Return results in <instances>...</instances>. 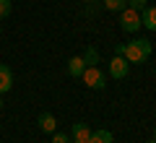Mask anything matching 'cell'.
Listing matches in <instances>:
<instances>
[{"mask_svg": "<svg viewBox=\"0 0 156 143\" xmlns=\"http://www.w3.org/2000/svg\"><path fill=\"white\" fill-rule=\"evenodd\" d=\"M122 57L128 63H146L151 57V42H148V39H135V42L125 44Z\"/></svg>", "mask_w": 156, "mask_h": 143, "instance_id": "6da1fadb", "label": "cell"}, {"mask_svg": "<svg viewBox=\"0 0 156 143\" xmlns=\"http://www.w3.org/2000/svg\"><path fill=\"white\" fill-rule=\"evenodd\" d=\"M81 78H83V83L89 88H104L107 86V73H101L96 65H86V70L81 73Z\"/></svg>", "mask_w": 156, "mask_h": 143, "instance_id": "7a4b0ae2", "label": "cell"}, {"mask_svg": "<svg viewBox=\"0 0 156 143\" xmlns=\"http://www.w3.org/2000/svg\"><path fill=\"white\" fill-rule=\"evenodd\" d=\"M120 26H122V31H128V34L138 31V29L143 26V23H140V11H133V8H122Z\"/></svg>", "mask_w": 156, "mask_h": 143, "instance_id": "3957f363", "label": "cell"}, {"mask_svg": "<svg viewBox=\"0 0 156 143\" xmlns=\"http://www.w3.org/2000/svg\"><path fill=\"white\" fill-rule=\"evenodd\" d=\"M128 70H130V63L125 60L122 55H115V57L109 60V76H112V78L122 81V78L128 76Z\"/></svg>", "mask_w": 156, "mask_h": 143, "instance_id": "277c9868", "label": "cell"}, {"mask_svg": "<svg viewBox=\"0 0 156 143\" xmlns=\"http://www.w3.org/2000/svg\"><path fill=\"white\" fill-rule=\"evenodd\" d=\"M70 135H73V143H89L91 130H89V125H83V122H76L73 130H70Z\"/></svg>", "mask_w": 156, "mask_h": 143, "instance_id": "5b68a950", "label": "cell"}, {"mask_svg": "<svg viewBox=\"0 0 156 143\" xmlns=\"http://www.w3.org/2000/svg\"><path fill=\"white\" fill-rule=\"evenodd\" d=\"M140 23H143L148 31H156V8H148V5H146L143 11H140Z\"/></svg>", "mask_w": 156, "mask_h": 143, "instance_id": "8992f818", "label": "cell"}, {"mask_svg": "<svg viewBox=\"0 0 156 143\" xmlns=\"http://www.w3.org/2000/svg\"><path fill=\"white\" fill-rule=\"evenodd\" d=\"M39 130L55 133V130H57V120H55V115H50V112H42V115H39Z\"/></svg>", "mask_w": 156, "mask_h": 143, "instance_id": "52a82bcc", "label": "cell"}, {"mask_svg": "<svg viewBox=\"0 0 156 143\" xmlns=\"http://www.w3.org/2000/svg\"><path fill=\"white\" fill-rule=\"evenodd\" d=\"M11 86H13V73H11V68H8V65H0V94L11 91Z\"/></svg>", "mask_w": 156, "mask_h": 143, "instance_id": "ba28073f", "label": "cell"}, {"mask_svg": "<svg viewBox=\"0 0 156 143\" xmlns=\"http://www.w3.org/2000/svg\"><path fill=\"white\" fill-rule=\"evenodd\" d=\"M86 70V63H83V57H70L68 60V73H70L73 78H81V73Z\"/></svg>", "mask_w": 156, "mask_h": 143, "instance_id": "9c48e42d", "label": "cell"}, {"mask_svg": "<svg viewBox=\"0 0 156 143\" xmlns=\"http://www.w3.org/2000/svg\"><path fill=\"white\" fill-rule=\"evenodd\" d=\"M112 141H115V138H112L109 130H94L91 138H89V143H112Z\"/></svg>", "mask_w": 156, "mask_h": 143, "instance_id": "30bf717a", "label": "cell"}, {"mask_svg": "<svg viewBox=\"0 0 156 143\" xmlns=\"http://www.w3.org/2000/svg\"><path fill=\"white\" fill-rule=\"evenodd\" d=\"M107 11H122V8H128V0H104Z\"/></svg>", "mask_w": 156, "mask_h": 143, "instance_id": "8fae6325", "label": "cell"}, {"mask_svg": "<svg viewBox=\"0 0 156 143\" xmlns=\"http://www.w3.org/2000/svg\"><path fill=\"white\" fill-rule=\"evenodd\" d=\"M96 60H99V52H96L94 47H89V50L83 52V63H86V65H94Z\"/></svg>", "mask_w": 156, "mask_h": 143, "instance_id": "7c38bea8", "label": "cell"}, {"mask_svg": "<svg viewBox=\"0 0 156 143\" xmlns=\"http://www.w3.org/2000/svg\"><path fill=\"white\" fill-rule=\"evenodd\" d=\"M11 16V0H0V21Z\"/></svg>", "mask_w": 156, "mask_h": 143, "instance_id": "4fadbf2b", "label": "cell"}, {"mask_svg": "<svg viewBox=\"0 0 156 143\" xmlns=\"http://www.w3.org/2000/svg\"><path fill=\"white\" fill-rule=\"evenodd\" d=\"M146 5H148V0H128V8H133V11H143Z\"/></svg>", "mask_w": 156, "mask_h": 143, "instance_id": "5bb4252c", "label": "cell"}, {"mask_svg": "<svg viewBox=\"0 0 156 143\" xmlns=\"http://www.w3.org/2000/svg\"><path fill=\"white\" fill-rule=\"evenodd\" d=\"M52 143H68V135L65 133H52Z\"/></svg>", "mask_w": 156, "mask_h": 143, "instance_id": "9a60e30c", "label": "cell"}, {"mask_svg": "<svg viewBox=\"0 0 156 143\" xmlns=\"http://www.w3.org/2000/svg\"><path fill=\"white\" fill-rule=\"evenodd\" d=\"M0 109H3V99H0Z\"/></svg>", "mask_w": 156, "mask_h": 143, "instance_id": "2e32d148", "label": "cell"}, {"mask_svg": "<svg viewBox=\"0 0 156 143\" xmlns=\"http://www.w3.org/2000/svg\"><path fill=\"white\" fill-rule=\"evenodd\" d=\"M154 138H156V127H154Z\"/></svg>", "mask_w": 156, "mask_h": 143, "instance_id": "e0dca14e", "label": "cell"}, {"mask_svg": "<svg viewBox=\"0 0 156 143\" xmlns=\"http://www.w3.org/2000/svg\"><path fill=\"white\" fill-rule=\"evenodd\" d=\"M148 143H156V138H154V141H148Z\"/></svg>", "mask_w": 156, "mask_h": 143, "instance_id": "ac0fdd59", "label": "cell"}, {"mask_svg": "<svg viewBox=\"0 0 156 143\" xmlns=\"http://www.w3.org/2000/svg\"><path fill=\"white\" fill-rule=\"evenodd\" d=\"M0 34H3V26H0Z\"/></svg>", "mask_w": 156, "mask_h": 143, "instance_id": "d6986e66", "label": "cell"}]
</instances>
